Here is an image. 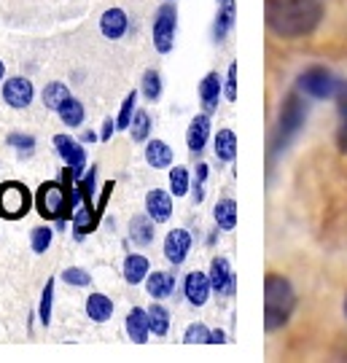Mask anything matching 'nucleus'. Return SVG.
I'll use <instances>...</instances> for the list:
<instances>
[{"label": "nucleus", "instance_id": "obj_38", "mask_svg": "<svg viewBox=\"0 0 347 363\" xmlns=\"http://www.w3.org/2000/svg\"><path fill=\"white\" fill-rule=\"evenodd\" d=\"M186 345H210V328L205 323H192L183 334Z\"/></svg>", "mask_w": 347, "mask_h": 363}, {"label": "nucleus", "instance_id": "obj_24", "mask_svg": "<svg viewBox=\"0 0 347 363\" xmlns=\"http://www.w3.org/2000/svg\"><path fill=\"white\" fill-rule=\"evenodd\" d=\"M57 116H60V121L67 124V127H81V124H84V105L78 103L76 97H67V100L60 105Z\"/></svg>", "mask_w": 347, "mask_h": 363}, {"label": "nucleus", "instance_id": "obj_42", "mask_svg": "<svg viewBox=\"0 0 347 363\" xmlns=\"http://www.w3.org/2000/svg\"><path fill=\"white\" fill-rule=\"evenodd\" d=\"M116 130H119V127H116V121L111 116H108L103 121V132H100V140H103V143H108V140H111V135H114Z\"/></svg>", "mask_w": 347, "mask_h": 363}, {"label": "nucleus", "instance_id": "obj_29", "mask_svg": "<svg viewBox=\"0 0 347 363\" xmlns=\"http://www.w3.org/2000/svg\"><path fill=\"white\" fill-rule=\"evenodd\" d=\"M148 325L154 337H165L170 331V312L162 304H151L148 307Z\"/></svg>", "mask_w": 347, "mask_h": 363}, {"label": "nucleus", "instance_id": "obj_37", "mask_svg": "<svg viewBox=\"0 0 347 363\" xmlns=\"http://www.w3.org/2000/svg\"><path fill=\"white\" fill-rule=\"evenodd\" d=\"M62 280L73 288H89L92 274L87 272V269H81V267H67V269L62 272Z\"/></svg>", "mask_w": 347, "mask_h": 363}, {"label": "nucleus", "instance_id": "obj_15", "mask_svg": "<svg viewBox=\"0 0 347 363\" xmlns=\"http://www.w3.org/2000/svg\"><path fill=\"white\" fill-rule=\"evenodd\" d=\"M154 218L145 213V216H132V220H129V240L135 242V245L141 247H148L151 242H154Z\"/></svg>", "mask_w": 347, "mask_h": 363}, {"label": "nucleus", "instance_id": "obj_5", "mask_svg": "<svg viewBox=\"0 0 347 363\" xmlns=\"http://www.w3.org/2000/svg\"><path fill=\"white\" fill-rule=\"evenodd\" d=\"M296 86H299L302 94H307L312 100H331V97H336L342 81H339L329 67L315 65V67H307V70L299 76Z\"/></svg>", "mask_w": 347, "mask_h": 363}, {"label": "nucleus", "instance_id": "obj_21", "mask_svg": "<svg viewBox=\"0 0 347 363\" xmlns=\"http://www.w3.org/2000/svg\"><path fill=\"white\" fill-rule=\"evenodd\" d=\"M87 315H89L94 323H105V320H111V315H114V301L105 296V294H89L87 298Z\"/></svg>", "mask_w": 347, "mask_h": 363}, {"label": "nucleus", "instance_id": "obj_41", "mask_svg": "<svg viewBox=\"0 0 347 363\" xmlns=\"http://www.w3.org/2000/svg\"><path fill=\"white\" fill-rule=\"evenodd\" d=\"M336 145H339L342 154H347V116H342V124H339V132H336Z\"/></svg>", "mask_w": 347, "mask_h": 363}, {"label": "nucleus", "instance_id": "obj_20", "mask_svg": "<svg viewBox=\"0 0 347 363\" xmlns=\"http://www.w3.org/2000/svg\"><path fill=\"white\" fill-rule=\"evenodd\" d=\"M145 162L154 169H167L172 164V148L165 140H148L145 145Z\"/></svg>", "mask_w": 347, "mask_h": 363}, {"label": "nucleus", "instance_id": "obj_34", "mask_svg": "<svg viewBox=\"0 0 347 363\" xmlns=\"http://www.w3.org/2000/svg\"><path fill=\"white\" fill-rule=\"evenodd\" d=\"M6 143L11 145L19 156H30L35 151V138H33V135H25V132H11V135L6 138Z\"/></svg>", "mask_w": 347, "mask_h": 363}, {"label": "nucleus", "instance_id": "obj_4", "mask_svg": "<svg viewBox=\"0 0 347 363\" xmlns=\"http://www.w3.org/2000/svg\"><path fill=\"white\" fill-rule=\"evenodd\" d=\"M33 205H35V196L30 194V189H27L25 183L19 181L0 183V218L3 220L25 218Z\"/></svg>", "mask_w": 347, "mask_h": 363}, {"label": "nucleus", "instance_id": "obj_16", "mask_svg": "<svg viewBox=\"0 0 347 363\" xmlns=\"http://www.w3.org/2000/svg\"><path fill=\"white\" fill-rule=\"evenodd\" d=\"M127 334L132 342L138 345H145L148 342V334H151V325H148V310L143 307H132L127 315Z\"/></svg>", "mask_w": 347, "mask_h": 363}, {"label": "nucleus", "instance_id": "obj_25", "mask_svg": "<svg viewBox=\"0 0 347 363\" xmlns=\"http://www.w3.org/2000/svg\"><path fill=\"white\" fill-rule=\"evenodd\" d=\"M70 223H73V234H76V240L81 242L87 234L94 232V210L84 205L81 210H76V213H73Z\"/></svg>", "mask_w": 347, "mask_h": 363}, {"label": "nucleus", "instance_id": "obj_28", "mask_svg": "<svg viewBox=\"0 0 347 363\" xmlns=\"http://www.w3.org/2000/svg\"><path fill=\"white\" fill-rule=\"evenodd\" d=\"M231 25H234V3H221L219 16H216V25H213V38L224 40L226 38V33L231 30Z\"/></svg>", "mask_w": 347, "mask_h": 363}, {"label": "nucleus", "instance_id": "obj_44", "mask_svg": "<svg viewBox=\"0 0 347 363\" xmlns=\"http://www.w3.org/2000/svg\"><path fill=\"white\" fill-rule=\"evenodd\" d=\"M94 140H97V135H94L92 130H87L84 135H81V143H94Z\"/></svg>", "mask_w": 347, "mask_h": 363}, {"label": "nucleus", "instance_id": "obj_30", "mask_svg": "<svg viewBox=\"0 0 347 363\" xmlns=\"http://www.w3.org/2000/svg\"><path fill=\"white\" fill-rule=\"evenodd\" d=\"M129 132H132V140H135V143H145L148 135H151V116H148L145 111H135L132 124H129Z\"/></svg>", "mask_w": 347, "mask_h": 363}, {"label": "nucleus", "instance_id": "obj_32", "mask_svg": "<svg viewBox=\"0 0 347 363\" xmlns=\"http://www.w3.org/2000/svg\"><path fill=\"white\" fill-rule=\"evenodd\" d=\"M52 240H54V229L46 223V226H35L33 232H30V245L35 253H46L49 247H52Z\"/></svg>", "mask_w": 347, "mask_h": 363}, {"label": "nucleus", "instance_id": "obj_14", "mask_svg": "<svg viewBox=\"0 0 347 363\" xmlns=\"http://www.w3.org/2000/svg\"><path fill=\"white\" fill-rule=\"evenodd\" d=\"M145 213L154 218V223H165L172 216V196L162 189H154L145 196Z\"/></svg>", "mask_w": 347, "mask_h": 363}, {"label": "nucleus", "instance_id": "obj_23", "mask_svg": "<svg viewBox=\"0 0 347 363\" xmlns=\"http://www.w3.org/2000/svg\"><path fill=\"white\" fill-rule=\"evenodd\" d=\"M213 151H216L219 162H234V156H237V135L231 130H219Z\"/></svg>", "mask_w": 347, "mask_h": 363}, {"label": "nucleus", "instance_id": "obj_46", "mask_svg": "<svg viewBox=\"0 0 347 363\" xmlns=\"http://www.w3.org/2000/svg\"><path fill=\"white\" fill-rule=\"evenodd\" d=\"M345 318H347V298H345Z\"/></svg>", "mask_w": 347, "mask_h": 363}, {"label": "nucleus", "instance_id": "obj_3", "mask_svg": "<svg viewBox=\"0 0 347 363\" xmlns=\"http://www.w3.org/2000/svg\"><path fill=\"white\" fill-rule=\"evenodd\" d=\"M304 121H307V105H304L299 91H291L285 97L283 108H280V118H277V132H275V151L277 154L285 151L288 143L302 132Z\"/></svg>", "mask_w": 347, "mask_h": 363}, {"label": "nucleus", "instance_id": "obj_26", "mask_svg": "<svg viewBox=\"0 0 347 363\" xmlns=\"http://www.w3.org/2000/svg\"><path fill=\"white\" fill-rule=\"evenodd\" d=\"M70 97V91L65 86L62 81H52V84H46V89H43V105L49 108V111H60V105L65 103Z\"/></svg>", "mask_w": 347, "mask_h": 363}, {"label": "nucleus", "instance_id": "obj_22", "mask_svg": "<svg viewBox=\"0 0 347 363\" xmlns=\"http://www.w3.org/2000/svg\"><path fill=\"white\" fill-rule=\"evenodd\" d=\"M213 218L219 223V229L231 232L237 226V202L234 199H219L213 208Z\"/></svg>", "mask_w": 347, "mask_h": 363}, {"label": "nucleus", "instance_id": "obj_19", "mask_svg": "<svg viewBox=\"0 0 347 363\" xmlns=\"http://www.w3.org/2000/svg\"><path fill=\"white\" fill-rule=\"evenodd\" d=\"M148 272H151V264H148V259L141 256V253H129L127 259H124V280H127L129 286L145 283Z\"/></svg>", "mask_w": 347, "mask_h": 363}, {"label": "nucleus", "instance_id": "obj_10", "mask_svg": "<svg viewBox=\"0 0 347 363\" xmlns=\"http://www.w3.org/2000/svg\"><path fill=\"white\" fill-rule=\"evenodd\" d=\"M183 291H186V298H189V304L192 307H205L207 298H210V277L205 272H189L186 274V283H183Z\"/></svg>", "mask_w": 347, "mask_h": 363}, {"label": "nucleus", "instance_id": "obj_12", "mask_svg": "<svg viewBox=\"0 0 347 363\" xmlns=\"http://www.w3.org/2000/svg\"><path fill=\"white\" fill-rule=\"evenodd\" d=\"M127 27H129V16L124 9H108V11L100 16V33H103L105 38H111V40L124 38Z\"/></svg>", "mask_w": 347, "mask_h": 363}, {"label": "nucleus", "instance_id": "obj_7", "mask_svg": "<svg viewBox=\"0 0 347 363\" xmlns=\"http://www.w3.org/2000/svg\"><path fill=\"white\" fill-rule=\"evenodd\" d=\"M54 148H57V154H60V159H62L65 164L73 167L78 181L84 175V167H87V151H84L81 140L70 138V135H54Z\"/></svg>", "mask_w": 347, "mask_h": 363}, {"label": "nucleus", "instance_id": "obj_8", "mask_svg": "<svg viewBox=\"0 0 347 363\" xmlns=\"http://www.w3.org/2000/svg\"><path fill=\"white\" fill-rule=\"evenodd\" d=\"M33 97H35V86H33V81H27V78L13 76L3 84V100H6V105L16 108V111L27 108V105L33 103Z\"/></svg>", "mask_w": 347, "mask_h": 363}, {"label": "nucleus", "instance_id": "obj_9", "mask_svg": "<svg viewBox=\"0 0 347 363\" xmlns=\"http://www.w3.org/2000/svg\"><path fill=\"white\" fill-rule=\"evenodd\" d=\"M189 250H192V234L186 232V229H172V232H167V237H165V259L170 264L180 267L186 261V256H189Z\"/></svg>", "mask_w": 347, "mask_h": 363}, {"label": "nucleus", "instance_id": "obj_27", "mask_svg": "<svg viewBox=\"0 0 347 363\" xmlns=\"http://www.w3.org/2000/svg\"><path fill=\"white\" fill-rule=\"evenodd\" d=\"M94 186H97V167H89V172H84L76 181V189L81 194V202L92 210H94Z\"/></svg>", "mask_w": 347, "mask_h": 363}, {"label": "nucleus", "instance_id": "obj_35", "mask_svg": "<svg viewBox=\"0 0 347 363\" xmlns=\"http://www.w3.org/2000/svg\"><path fill=\"white\" fill-rule=\"evenodd\" d=\"M135 103H138V91L132 89L124 97V103H121V111H119V118H116V127L119 130H129V124H132V116H135Z\"/></svg>", "mask_w": 347, "mask_h": 363}, {"label": "nucleus", "instance_id": "obj_17", "mask_svg": "<svg viewBox=\"0 0 347 363\" xmlns=\"http://www.w3.org/2000/svg\"><path fill=\"white\" fill-rule=\"evenodd\" d=\"M221 91H224L221 76L219 73H207V76L202 78V84H199V100L205 105V113H213V111L219 108Z\"/></svg>", "mask_w": 347, "mask_h": 363}, {"label": "nucleus", "instance_id": "obj_13", "mask_svg": "<svg viewBox=\"0 0 347 363\" xmlns=\"http://www.w3.org/2000/svg\"><path fill=\"white\" fill-rule=\"evenodd\" d=\"M207 138H210V116L207 113H199V116L192 118L189 124V132H186V145L192 154H202L207 145Z\"/></svg>", "mask_w": 347, "mask_h": 363}, {"label": "nucleus", "instance_id": "obj_6", "mask_svg": "<svg viewBox=\"0 0 347 363\" xmlns=\"http://www.w3.org/2000/svg\"><path fill=\"white\" fill-rule=\"evenodd\" d=\"M175 27H178V9L172 3H165L156 9L154 16V46L159 54L172 52L175 46Z\"/></svg>", "mask_w": 347, "mask_h": 363}, {"label": "nucleus", "instance_id": "obj_1", "mask_svg": "<svg viewBox=\"0 0 347 363\" xmlns=\"http://www.w3.org/2000/svg\"><path fill=\"white\" fill-rule=\"evenodd\" d=\"M323 19L321 0H267V25L280 38L309 35Z\"/></svg>", "mask_w": 347, "mask_h": 363}, {"label": "nucleus", "instance_id": "obj_18", "mask_svg": "<svg viewBox=\"0 0 347 363\" xmlns=\"http://www.w3.org/2000/svg\"><path fill=\"white\" fill-rule=\"evenodd\" d=\"M145 291H148L151 298H170L175 294V274L148 272V277H145Z\"/></svg>", "mask_w": 347, "mask_h": 363}, {"label": "nucleus", "instance_id": "obj_11", "mask_svg": "<svg viewBox=\"0 0 347 363\" xmlns=\"http://www.w3.org/2000/svg\"><path fill=\"white\" fill-rule=\"evenodd\" d=\"M207 277H210V286H213V291L216 294H234V288H237V280H234V272H231L229 261L226 259H213L210 261V272H207Z\"/></svg>", "mask_w": 347, "mask_h": 363}, {"label": "nucleus", "instance_id": "obj_39", "mask_svg": "<svg viewBox=\"0 0 347 363\" xmlns=\"http://www.w3.org/2000/svg\"><path fill=\"white\" fill-rule=\"evenodd\" d=\"M111 194H114V181L105 183L103 194H100V199H97V208H94V229H97V226H100V220H103L105 208H108V199H111Z\"/></svg>", "mask_w": 347, "mask_h": 363}, {"label": "nucleus", "instance_id": "obj_45", "mask_svg": "<svg viewBox=\"0 0 347 363\" xmlns=\"http://www.w3.org/2000/svg\"><path fill=\"white\" fill-rule=\"evenodd\" d=\"M3 76H6V65H3V60H0V81H3Z\"/></svg>", "mask_w": 347, "mask_h": 363}, {"label": "nucleus", "instance_id": "obj_33", "mask_svg": "<svg viewBox=\"0 0 347 363\" xmlns=\"http://www.w3.org/2000/svg\"><path fill=\"white\" fill-rule=\"evenodd\" d=\"M141 91H143V97H145V100H151V103H154V100H159V94H162V76L156 73L154 67L143 73Z\"/></svg>", "mask_w": 347, "mask_h": 363}, {"label": "nucleus", "instance_id": "obj_43", "mask_svg": "<svg viewBox=\"0 0 347 363\" xmlns=\"http://www.w3.org/2000/svg\"><path fill=\"white\" fill-rule=\"evenodd\" d=\"M221 342H226V334L216 328V331H210V345H221Z\"/></svg>", "mask_w": 347, "mask_h": 363}, {"label": "nucleus", "instance_id": "obj_2", "mask_svg": "<svg viewBox=\"0 0 347 363\" xmlns=\"http://www.w3.org/2000/svg\"><path fill=\"white\" fill-rule=\"evenodd\" d=\"M296 310V291L283 274H267L264 280V328H283Z\"/></svg>", "mask_w": 347, "mask_h": 363}, {"label": "nucleus", "instance_id": "obj_36", "mask_svg": "<svg viewBox=\"0 0 347 363\" xmlns=\"http://www.w3.org/2000/svg\"><path fill=\"white\" fill-rule=\"evenodd\" d=\"M52 301H54V280L46 283L43 294H40V304H38V320L43 325L52 323Z\"/></svg>", "mask_w": 347, "mask_h": 363}, {"label": "nucleus", "instance_id": "obj_40", "mask_svg": "<svg viewBox=\"0 0 347 363\" xmlns=\"http://www.w3.org/2000/svg\"><path fill=\"white\" fill-rule=\"evenodd\" d=\"M226 100H229V103L237 100V65H229V76H226Z\"/></svg>", "mask_w": 347, "mask_h": 363}, {"label": "nucleus", "instance_id": "obj_47", "mask_svg": "<svg viewBox=\"0 0 347 363\" xmlns=\"http://www.w3.org/2000/svg\"><path fill=\"white\" fill-rule=\"evenodd\" d=\"M219 3H231V0H219Z\"/></svg>", "mask_w": 347, "mask_h": 363}, {"label": "nucleus", "instance_id": "obj_31", "mask_svg": "<svg viewBox=\"0 0 347 363\" xmlns=\"http://www.w3.org/2000/svg\"><path fill=\"white\" fill-rule=\"evenodd\" d=\"M192 189V178H189V169L186 167H172L170 169V194L186 196Z\"/></svg>", "mask_w": 347, "mask_h": 363}]
</instances>
